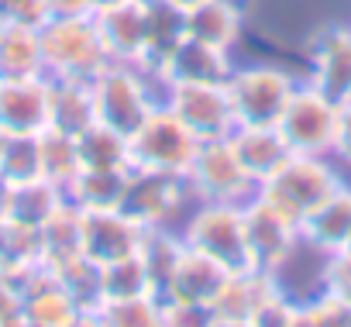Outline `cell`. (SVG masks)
I'll return each instance as SVG.
<instances>
[{
    "label": "cell",
    "instance_id": "1",
    "mask_svg": "<svg viewBox=\"0 0 351 327\" xmlns=\"http://www.w3.org/2000/svg\"><path fill=\"white\" fill-rule=\"evenodd\" d=\"M38 38L49 80H93L110 66L90 11L52 14L38 28Z\"/></svg>",
    "mask_w": 351,
    "mask_h": 327
},
{
    "label": "cell",
    "instance_id": "2",
    "mask_svg": "<svg viewBox=\"0 0 351 327\" xmlns=\"http://www.w3.org/2000/svg\"><path fill=\"white\" fill-rule=\"evenodd\" d=\"M341 183H344V169L330 155H296L293 152L258 186V197H265L289 221L303 224Z\"/></svg>",
    "mask_w": 351,
    "mask_h": 327
},
{
    "label": "cell",
    "instance_id": "3",
    "mask_svg": "<svg viewBox=\"0 0 351 327\" xmlns=\"http://www.w3.org/2000/svg\"><path fill=\"white\" fill-rule=\"evenodd\" d=\"M128 148H131V166L134 169L186 176L190 162L200 148V138L158 100L141 117V124L128 134Z\"/></svg>",
    "mask_w": 351,
    "mask_h": 327
},
{
    "label": "cell",
    "instance_id": "4",
    "mask_svg": "<svg viewBox=\"0 0 351 327\" xmlns=\"http://www.w3.org/2000/svg\"><path fill=\"white\" fill-rule=\"evenodd\" d=\"M303 76L289 73L279 62H248L234 66L228 76V97L234 107V128L238 124H279L293 90Z\"/></svg>",
    "mask_w": 351,
    "mask_h": 327
},
{
    "label": "cell",
    "instance_id": "5",
    "mask_svg": "<svg viewBox=\"0 0 351 327\" xmlns=\"http://www.w3.org/2000/svg\"><path fill=\"white\" fill-rule=\"evenodd\" d=\"M162 100V83L131 62H110L104 73L93 76V104L97 121L131 134L141 117Z\"/></svg>",
    "mask_w": 351,
    "mask_h": 327
},
{
    "label": "cell",
    "instance_id": "6",
    "mask_svg": "<svg viewBox=\"0 0 351 327\" xmlns=\"http://www.w3.org/2000/svg\"><path fill=\"white\" fill-rule=\"evenodd\" d=\"M245 204H221V200H197L183 224L176 228L186 248L210 255L224 269H245Z\"/></svg>",
    "mask_w": 351,
    "mask_h": 327
},
{
    "label": "cell",
    "instance_id": "7",
    "mask_svg": "<svg viewBox=\"0 0 351 327\" xmlns=\"http://www.w3.org/2000/svg\"><path fill=\"white\" fill-rule=\"evenodd\" d=\"M245 252H248V265L272 272L282 279V272L296 262V255H303V234L300 224L289 221L282 210H276L265 197H252L245 200Z\"/></svg>",
    "mask_w": 351,
    "mask_h": 327
},
{
    "label": "cell",
    "instance_id": "8",
    "mask_svg": "<svg viewBox=\"0 0 351 327\" xmlns=\"http://www.w3.org/2000/svg\"><path fill=\"white\" fill-rule=\"evenodd\" d=\"M193 204L197 200L190 193L186 176L155 173V169H134L131 166L121 210L131 214L145 231H155V228H180Z\"/></svg>",
    "mask_w": 351,
    "mask_h": 327
},
{
    "label": "cell",
    "instance_id": "9",
    "mask_svg": "<svg viewBox=\"0 0 351 327\" xmlns=\"http://www.w3.org/2000/svg\"><path fill=\"white\" fill-rule=\"evenodd\" d=\"M337 100H330L324 90H317L310 80H300L293 90L282 117H279V134L286 138L289 152L296 155H330L334 141V124H337Z\"/></svg>",
    "mask_w": 351,
    "mask_h": 327
},
{
    "label": "cell",
    "instance_id": "10",
    "mask_svg": "<svg viewBox=\"0 0 351 327\" xmlns=\"http://www.w3.org/2000/svg\"><path fill=\"white\" fill-rule=\"evenodd\" d=\"M186 183L193 200H221V204H245L258 193L255 180L241 169V162L231 148L228 138H210L200 141L190 169H186Z\"/></svg>",
    "mask_w": 351,
    "mask_h": 327
},
{
    "label": "cell",
    "instance_id": "11",
    "mask_svg": "<svg viewBox=\"0 0 351 327\" xmlns=\"http://www.w3.org/2000/svg\"><path fill=\"white\" fill-rule=\"evenodd\" d=\"M282 293H286V286L272 272H262L255 265L231 269L221 293H217V300H214V306H210L214 327H258L262 313Z\"/></svg>",
    "mask_w": 351,
    "mask_h": 327
},
{
    "label": "cell",
    "instance_id": "12",
    "mask_svg": "<svg viewBox=\"0 0 351 327\" xmlns=\"http://www.w3.org/2000/svg\"><path fill=\"white\" fill-rule=\"evenodd\" d=\"M162 104L200 141L228 138L234 131V107L228 97V83H165Z\"/></svg>",
    "mask_w": 351,
    "mask_h": 327
},
{
    "label": "cell",
    "instance_id": "13",
    "mask_svg": "<svg viewBox=\"0 0 351 327\" xmlns=\"http://www.w3.org/2000/svg\"><path fill=\"white\" fill-rule=\"evenodd\" d=\"M330 100H351V25L320 28L306 45V76Z\"/></svg>",
    "mask_w": 351,
    "mask_h": 327
},
{
    "label": "cell",
    "instance_id": "14",
    "mask_svg": "<svg viewBox=\"0 0 351 327\" xmlns=\"http://www.w3.org/2000/svg\"><path fill=\"white\" fill-rule=\"evenodd\" d=\"M21 317L25 327H86L80 303L45 265L32 269L21 282Z\"/></svg>",
    "mask_w": 351,
    "mask_h": 327
},
{
    "label": "cell",
    "instance_id": "15",
    "mask_svg": "<svg viewBox=\"0 0 351 327\" xmlns=\"http://www.w3.org/2000/svg\"><path fill=\"white\" fill-rule=\"evenodd\" d=\"M145 228L124 210H93L83 214V258L93 265H114L141 252Z\"/></svg>",
    "mask_w": 351,
    "mask_h": 327
},
{
    "label": "cell",
    "instance_id": "16",
    "mask_svg": "<svg viewBox=\"0 0 351 327\" xmlns=\"http://www.w3.org/2000/svg\"><path fill=\"white\" fill-rule=\"evenodd\" d=\"M49 128V76L0 80V134H42Z\"/></svg>",
    "mask_w": 351,
    "mask_h": 327
},
{
    "label": "cell",
    "instance_id": "17",
    "mask_svg": "<svg viewBox=\"0 0 351 327\" xmlns=\"http://www.w3.org/2000/svg\"><path fill=\"white\" fill-rule=\"evenodd\" d=\"M228 272L231 269H224L210 255L183 248L180 262H176V269L169 276V286L162 293V303H190V306H207L210 310L221 286H224V279H228Z\"/></svg>",
    "mask_w": 351,
    "mask_h": 327
},
{
    "label": "cell",
    "instance_id": "18",
    "mask_svg": "<svg viewBox=\"0 0 351 327\" xmlns=\"http://www.w3.org/2000/svg\"><path fill=\"white\" fill-rule=\"evenodd\" d=\"M234 52H224L217 45H207L200 38H183L176 52L162 62L158 83H228L234 73Z\"/></svg>",
    "mask_w": 351,
    "mask_h": 327
},
{
    "label": "cell",
    "instance_id": "19",
    "mask_svg": "<svg viewBox=\"0 0 351 327\" xmlns=\"http://www.w3.org/2000/svg\"><path fill=\"white\" fill-rule=\"evenodd\" d=\"M300 234H303V248L320 258L351 248V183L348 180L300 224Z\"/></svg>",
    "mask_w": 351,
    "mask_h": 327
},
{
    "label": "cell",
    "instance_id": "20",
    "mask_svg": "<svg viewBox=\"0 0 351 327\" xmlns=\"http://www.w3.org/2000/svg\"><path fill=\"white\" fill-rule=\"evenodd\" d=\"M93 21L107 59L138 66L145 49V0H121L114 8L97 11Z\"/></svg>",
    "mask_w": 351,
    "mask_h": 327
},
{
    "label": "cell",
    "instance_id": "21",
    "mask_svg": "<svg viewBox=\"0 0 351 327\" xmlns=\"http://www.w3.org/2000/svg\"><path fill=\"white\" fill-rule=\"evenodd\" d=\"M228 141H231V148L241 162V169L255 180V186H262L293 155L276 124H238L228 134Z\"/></svg>",
    "mask_w": 351,
    "mask_h": 327
},
{
    "label": "cell",
    "instance_id": "22",
    "mask_svg": "<svg viewBox=\"0 0 351 327\" xmlns=\"http://www.w3.org/2000/svg\"><path fill=\"white\" fill-rule=\"evenodd\" d=\"M186 38V11H180L172 0H145V49L138 66L158 80L162 62L176 52Z\"/></svg>",
    "mask_w": 351,
    "mask_h": 327
},
{
    "label": "cell",
    "instance_id": "23",
    "mask_svg": "<svg viewBox=\"0 0 351 327\" xmlns=\"http://www.w3.org/2000/svg\"><path fill=\"white\" fill-rule=\"evenodd\" d=\"M248 8L245 0H207V4L186 11V35L224 52H234L245 38Z\"/></svg>",
    "mask_w": 351,
    "mask_h": 327
},
{
    "label": "cell",
    "instance_id": "24",
    "mask_svg": "<svg viewBox=\"0 0 351 327\" xmlns=\"http://www.w3.org/2000/svg\"><path fill=\"white\" fill-rule=\"evenodd\" d=\"M97 121L93 80H49V128L80 134Z\"/></svg>",
    "mask_w": 351,
    "mask_h": 327
},
{
    "label": "cell",
    "instance_id": "25",
    "mask_svg": "<svg viewBox=\"0 0 351 327\" xmlns=\"http://www.w3.org/2000/svg\"><path fill=\"white\" fill-rule=\"evenodd\" d=\"M128 176H131V169H80L62 190H66V200L83 214L121 210Z\"/></svg>",
    "mask_w": 351,
    "mask_h": 327
},
{
    "label": "cell",
    "instance_id": "26",
    "mask_svg": "<svg viewBox=\"0 0 351 327\" xmlns=\"http://www.w3.org/2000/svg\"><path fill=\"white\" fill-rule=\"evenodd\" d=\"M38 252L42 265L59 272L73 258L83 255V210H76L69 200L38 228Z\"/></svg>",
    "mask_w": 351,
    "mask_h": 327
},
{
    "label": "cell",
    "instance_id": "27",
    "mask_svg": "<svg viewBox=\"0 0 351 327\" xmlns=\"http://www.w3.org/2000/svg\"><path fill=\"white\" fill-rule=\"evenodd\" d=\"M62 204H66V190L62 186H56L52 180H32V183L8 186L4 217L18 221V224H28V228H42Z\"/></svg>",
    "mask_w": 351,
    "mask_h": 327
},
{
    "label": "cell",
    "instance_id": "28",
    "mask_svg": "<svg viewBox=\"0 0 351 327\" xmlns=\"http://www.w3.org/2000/svg\"><path fill=\"white\" fill-rule=\"evenodd\" d=\"M76 148H80V169H131L128 134L104 121H93L86 131H80Z\"/></svg>",
    "mask_w": 351,
    "mask_h": 327
},
{
    "label": "cell",
    "instance_id": "29",
    "mask_svg": "<svg viewBox=\"0 0 351 327\" xmlns=\"http://www.w3.org/2000/svg\"><path fill=\"white\" fill-rule=\"evenodd\" d=\"M45 76L38 28H4L0 32V80Z\"/></svg>",
    "mask_w": 351,
    "mask_h": 327
},
{
    "label": "cell",
    "instance_id": "30",
    "mask_svg": "<svg viewBox=\"0 0 351 327\" xmlns=\"http://www.w3.org/2000/svg\"><path fill=\"white\" fill-rule=\"evenodd\" d=\"M183 248H186V245H183V238H180V231H176V228L145 231V241H141L138 258H141V265H145V272H148L152 289H155L158 300H162V293H165V286H169V276H172L176 262H180Z\"/></svg>",
    "mask_w": 351,
    "mask_h": 327
},
{
    "label": "cell",
    "instance_id": "31",
    "mask_svg": "<svg viewBox=\"0 0 351 327\" xmlns=\"http://www.w3.org/2000/svg\"><path fill=\"white\" fill-rule=\"evenodd\" d=\"M90 327H162V300L158 296H124L100 300Z\"/></svg>",
    "mask_w": 351,
    "mask_h": 327
},
{
    "label": "cell",
    "instance_id": "32",
    "mask_svg": "<svg viewBox=\"0 0 351 327\" xmlns=\"http://www.w3.org/2000/svg\"><path fill=\"white\" fill-rule=\"evenodd\" d=\"M0 180L8 186L45 180L42 155H38V134H4V141H0Z\"/></svg>",
    "mask_w": 351,
    "mask_h": 327
},
{
    "label": "cell",
    "instance_id": "33",
    "mask_svg": "<svg viewBox=\"0 0 351 327\" xmlns=\"http://www.w3.org/2000/svg\"><path fill=\"white\" fill-rule=\"evenodd\" d=\"M38 155H42V176L56 186H66L80 173V148L76 134H66L59 128H45L38 134Z\"/></svg>",
    "mask_w": 351,
    "mask_h": 327
},
{
    "label": "cell",
    "instance_id": "34",
    "mask_svg": "<svg viewBox=\"0 0 351 327\" xmlns=\"http://www.w3.org/2000/svg\"><path fill=\"white\" fill-rule=\"evenodd\" d=\"M148 293L155 296L152 279L138 255L100 269V300H124V296H148Z\"/></svg>",
    "mask_w": 351,
    "mask_h": 327
},
{
    "label": "cell",
    "instance_id": "35",
    "mask_svg": "<svg viewBox=\"0 0 351 327\" xmlns=\"http://www.w3.org/2000/svg\"><path fill=\"white\" fill-rule=\"evenodd\" d=\"M56 276H59L62 286L73 293V300L80 303L83 320H86V327H90V317H93V310H97V303H100V265H93L90 258L80 255V258H73L69 265H62Z\"/></svg>",
    "mask_w": 351,
    "mask_h": 327
},
{
    "label": "cell",
    "instance_id": "36",
    "mask_svg": "<svg viewBox=\"0 0 351 327\" xmlns=\"http://www.w3.org/2000/svg\"><path fill=\"white\" fill-rule=\"evenodd\" d=\"M300 327H351V306L337 293L317 286V293L300 300Z\"/></svg>",
    "mask_w": 351,
    "mask_h": 327
},
{
    "label": "cell",
    "instance_id": "37",
    "mask_svg": "<svg viewBox=\"0 0 351 327\" xmlns=\"http://www.w3.org/2000/svg\"><path fill=\"white\" fill-rule=\"evenodd\" d=\"M49 18V0H0V25L4 28H42Z\"/></svg>",
    "mask_w": 351,
    "mask_h": 327
},
{
    "label": "cell",
    "instance_id": "38",
    "mask_svg": "<svg viewBox=\"0 0 351 327\" xmlns=\"http://www.w3.org/2000/svg\"><path fill=\"white\" fill-rule=\"evenodd\" d=\"M320 286L337 293L351 306V248L320 258Z\"/></svg>",
    "mask_w": 351,
    "mask_h": 327
},
{
    "label": "cell",
    "instance_id": "39",
    "mask_svg": "<svg viewBox=\"0 0 351 327\" xmlns=\"http://www.w3.org/2000/svg\"><path fill=\"white\" fill-rule=\"evenodd\" d=\"M162 327H214V317L207 306L162 303Z\"/></svg>",
    "mask_w": 351,
    "mask_h": 327
},
{
    "label": "cell",
    "instance_id": "40",
    "mask_svg": "<svg viewBox=\"0 0 351 327\" xmlns=\"http://www.w3.org/2000/svg\"><path fill=\"white\" fill-rule=\"evenodd\" d=\"M330 158L337 162L344 173H351V100L337 107V124H334Z\"/></svg>",
    "mask_w": 351,
    "mask_h": 327
},
{
    "label": "cell",
    "instance_id": "41",
    "mask_svg": "<svg viewBox=\"0 0 351 327\" xmlns=\"http://www.w3.org/2000/svg\"><path fill=\"white\" fill-rule=\"evenodd\" d=\"M0 327H25V317H21V289L0 276Z\"/></svg>",
    "mask_w": 351,
    "mask_h": 327
},
{
    "label": "cell",
    "instance_id": "42",
    "mask_svg": "<svg viewBox=\"0 0 351 327\" xmlns=\"http://www.w3.org/2000/svg\"><path fill=\"white\" fill-rule=\"evenodd\" d=\"M52 14H69V11H83V0H49Z\"/></svg>",
    "mask_w": 351,
    "mask_h": 327
},
{
    "label": "cell",
    "instance_id": "43",
    "mask_svg": "<svg viewBox=\"0 0 351 327\" xmlns=\"http://www.w3.org/2000/svg\"><path fill=\"white\" fill-rule=\"evenodd\" d=\"M114 4H121V0H83V11L97 14V11H104V8H114Z\"/></svg>",
    "mask_w": 351,
    "mask_h": 327
},
{
    "label": "cell",
    "instance_id": "44",
    "mask_svg": "<svg viewBox=\"0 0 351 327\" xmlns=\"http://www.w3.org/2000/svg\"><path fill=\"white\" fill-rule=\"evenodd\" d=\"M180 11H193V8H200V4H207V0H172Z\"/></svg>",
    "mask_w": 351,
    "mask_h": 327
},
{
    "label": "cell",
    "instance_id": "45",
    "mask_svg": "<svg viewBox=\"0 0 351 327\" xmlns=\"http://www.w3.org/2000/svg\"><path fill=\"white\" fill-rule=\"evenodd\" d=\"M4 204H8V183L0 180V217H4Z\"/></svg>",
    "mask_w": 351,
    "mask_h": 327
},
{
    "label": "cell",
    "instance_id": "46",
    "mask_svg": "<svg viewBox=\"0 0 351 327\" xmlns=\"http://www.w3.org/2000/svg\"><path fill=\"white\" fill-rule=\"evenodd\" d=\"M0 141H4V134H0Z\"/></svg>",
    "mask_w": 351,
    "mask_h": 327
},
{
    "label": "cell",
    "instance_id": "47",
    "mask_svg": "<svg viewBox=\"0 0 351 327\" xmlns=\"http://www.w3.org/2000/svg\"><path fill=\"white\" fill-rule=\"evenodd\" d=\"M0 32H4V25H0Z\"/></svg>",
    "mask_w": 351,
    "mask_h": 327
}]
</instances>
